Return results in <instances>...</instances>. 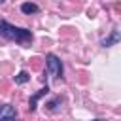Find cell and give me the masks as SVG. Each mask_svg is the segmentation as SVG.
<instances>
[{"mask_svg": "<svg viewBox=\"0 0 121 121\" xmlns=\"http://www.w3.org/2000/svg\"><path fill=\"white\" fill-rule=\"evenodd\" d=\"M60 104H62V98H60V96H57V98L49 100V102L45 104V108H47V112L57 113V112H60Z\"/></svg>", "mask_w": 121, "mask_h": 121, "instance_id": "cell-6", "label": "cell"}, {"mask_svg": "<svg viewBox=\"0 0 121 121\" xmlns=\"http://www.w3.org/2000/svg\"><path fill=\"white\" fill-rule=\"evenodd\" d=\"M47 93H49V87L45 85V87H43V89H40L36 95H32V96H30V100H28V110H30V112H34V110H36V102H38L42 96H45Z\"/></svg>", "mask_w": 121, "mask_h": 121, "instance_id": "cell-5", "label": "cell"}, {"mask_svg": "<svg viewBox=\"0 0 121 121\" xmlns=\"http://www.w3.org/2000/svg\"><path fill=\"white\" fill-rule=\"evenodd\" d=\"M17 117V110L11 104H0V121H13Z\"/></svg>", "mask_w": 121, "mask_h": 121, "instance_id": "cell-3", "label": "cell"}, {"mask_svg": "<svg viewBox=\"0 0 121 121\" xmlns=\"http://www.w3.org/2000/svg\"><path fill=\"white\" fill-rule=\"evenodd\" d=\"M45 66H47V74L51 78H62V60L55 53L45 55Z\"/></svg>", "mask_w": 121, "mask_h": 121, "instance_id": "cell-2", "label": "cell"}, {"mask_svg": "<svg viewBox=\"0 0 121 121\" xmlns=\"http://www.w3.org/2000/svg\"><path fill=\"white\" fill-rule=\"evenodd\" d=\"M91 121H106V119H91Z\"/></svg>", "mask_w": 121, "mask_h": 121, "instance_id": "cell-9", "label": "cell"}, {"mask_svg": "<svg viewBox=\"0 0 121 121\" xmlns=\"http://www.w3.org/2000/svg\"><path fill=\"white\" fill-rule=\"evenodd\" d=\"M21 11H23L25 15H30V13H38L40 8H38L34 2H23V4H21Z\"/></svg>", "mask_w": 121, "mask_h": 121, "instance_id": "cell-7", "label": "cell"}, {"mask_svg": "<svg viewBox=\"0 0 121 121\" xmlns=\"http://www.w3.org/2000/svg\"><path fill=\"white\" fill-rule=\"evenodd\" d=\"M119 40H121V30L115 26V28L112 30V34H110V36H106V38L100 42V45H102V47H112V45L119 43Z\"/></svg>", "mask_w": 121, "mask_h": 121, "instance_id": "cell-4", "label": "cell"}, {"mask_svg": "<svg viewBox=\"0 0 121 121\" xmlns=\"http://www.w3.org/2000/svg\"><path fill=\"white\" fill-rule=\"evenodd\" d=\"M0 36L9 40V42H15L23 47L30 45L32 43V32L28 28H23V26H15L11 23H8L6 19H0Z\"/></svg>", "mask_w": 121, "mask_h": 121, "instance_id": "cell-1", "label": "cell"}, {"mask_svg": "<svg viewBox=\"0 0 121 121\" xmlns=\"http://www.w3.org/2000/svg\"><path fill=\"white\" fill-rule=\"evenodd\" d=\"M30 79V76H28V72H25V70H21L17 76H15V83H19V85H23V83H26Z\"/></svg>", "mask_w": 121, "mask_h": 121, "instance_id": "cell-8", "label": "cell"}, {"mask_svg": "<svg viewBox=\"0 0 121 121\" xmlns=\"http://www.w3.org/2000/svg\"><path fill=\"white\" fill-rule=\"evenodd\" d=\"M4 2H6V0H0V4H4Z\"/></svg>", "mask_w": 121, "mask_h": 121, "instance_id": "cell-10", "label": "cell"}]
</instances>
